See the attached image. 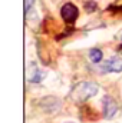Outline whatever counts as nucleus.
<instances>
[{
    "instance_id": "nucleus-1",
    "label": "nucleus",
    "mask_w": 122,
    "mask_h": 123,
    "mask_svg": "<svg viewBox=\"0 0 122 123\" xmlns=\"http://www.w3.org/2000/svg\"><path fill=\"white\" fill-rule=\"evenodd\" d=\"M99 90L98 85L96 83H92V82H81L78 83L70 93V97L75 100V102H85L88 99L93 97Z\"/></svg>"
},
{
    "instance_id": "nucleus-2",
    "label": "nucleus",
    "mask_w": 122,
    "mask_h": 123,
    "mask_svg": "<svg viewBox=\"0 0 122 123\" xmlns=\"http://www.w3.org/2000/svg\"><path fill=\"white\" fill-rule=\"evenodd\" d=\"M101 72L103 73H121L122 72V59L118 56L111 57L101 66Z\"/></svg>"
},
{
    "instance_id": "nucleus-3",
    "label": "nucleus",
    "mask_w": 122,
    "mask_h": 123,
    "mask_svg": "<svg viewBox=\"0 0 122 123\" xmlns=\"http://www.w3.org/2000/svg\"><path fill=\"white\" fill-rule=\"evenodd\" d=\"M102 105H103V116H105V119H112L118 112V105H116L115 99L111 97V96H103Z\"/></svg>"
},
{
    "instance_id": "nucleus-4",
    "label": "nucleus",
    "mask_w": 122,
    "mask_h": 123,
    "mask_svg": "<svg viewBox=\"0 0 122 123\" xmlns=\"http://www.w3.org/2000/svg\"><path fill=\"white\" fill-rule=\"evenodd\" d=\"M61 16H62V19H63L65 22L73 23V22L78 19V16H79V10H78V7H76L75 4L66 3V4L61 9Z\"/></svg>"
},
{
    "instance_id": "nucleus-5",
    "label": "nucleus",
    "mask_w": 122,
    "mask_h": 123,
    "mask_svg": "<svg viewBox=\"0 0 122 123\" xmlns=\"http://www.w3.org/2000/svg\"><path fill=\"white\" fill-rule=\"evenodd\" d=\"M46 77V72L40 70L34 63H30V67L27 70V80L32 83H40Z\"/></svg>"
},
{
    "instance_id": "nucleus-6",
    "label": "nucleus",
    "mask_w": 122,
    "mask_h": 123,
    "mask_svg": "<svg viewBox=\"0 0 122 123\" xmlns=\"http://www.w3.org/2000/svg\"><path fill=\"white\" fill-rule=\"evenodd\" d=\"M102 57H103V53H102L101 49H92L91 52H89V59L93 63H99V62L102 60Z\"/></svg>"
},
{
    "instance_id": "nucleus-7",
    "label": "nucleus",
    "mask_w": 122,
    "mask_h": 123,
    "mask_svg": "<svg viewBox=\"0 0 122 123\" xmlns=\"http://www.w3.org/2000/svg\"><path fill=\"white\" fill-rule=\"evenodd\" d=\"M34 7V0H25V13L29 14Z\"/></svg>"
},
{
    "instance_id": "nucleus-8",
    "label": "nucleus",
    "mask_w": 122,
    "mask_h": 123,
    "mask_svg": "<svg viewBox=\"0 0 122 123\" xmlns=\"http://www.w3.org/2000/svg\"><path fill=\"white\" fill-rule=\"evenodd\" d=\"M66 123H75V122H66Z\"/></svg>"
}]
</instances>
